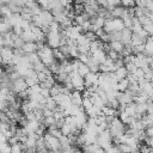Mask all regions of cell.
Segmentation results:
<instances>
[{
	"label": "cell",
	"instance_id": "obj_25",
	"mask_svg": "<svg viewBox=\"0 0 153 153\" xmlns=\"http://www.w3.org/2000/svg\"><path fill=\"white\" fill-rule=\"evenodd\" d=\"M49 1H50V0H36V2H37V4H38L43 10H47V8H48Z\"/></svg>",
	"mask_w": 153,
	"mask_h": 153
},
{
	"label": "cell",
	"instance_id": "obj_4",
	"mask_svg": "<svg viewBox=\"0 0 153 153\" xmlns=\"http://www.w3.org/2000/svg\"><path fill=\"white\" fill-rule=\"evenodd\" d=\"M69 76V81L71 84L73 85V88L76 90V91H80L82 92L85 90V84H84V78L81 75H79L76 72H71L68 74Z\"/></svg>",
	"mask_w": 153,
	"mask_h": 153
},
{
	"label": "cell",
	"instance_id": "obj_1",
	"mask_svg": "<svg viewBox=\"0 0 153 153\" xmlns=\"http://www.w3.org/2000/svg\"><path fill=\"white\" fill-rule=\"evenodd\" d=\"M36 53H37V55H38V57H39V60H41V62H42L45 67H48L51 62L55 61V59H54V56H53V49H51L50 47H48L45 43H44L43 47H42L41 49H38Z\"/></svg>",
	"mask_w": 153,
	"mask_h": 153
},
{
	"label": "cell",
	"instance_id": "obj_7",
	"mask_svg": "<svg viewBox=\"0 0 153 153\" xmlns=\"http://www.w3.org/2000/svg\"><path fill=\"white\" fill-rule=\"evenodd\" d=\"M38 16H39V18L42 20V27H44V26L48 27V25L54 20V17H53L51 12L48 11V10H42Z\"/></svg>",
	"mask_w": 153,
	"mask_h": 153
},
{
	"label": "cell",
	"instance_id": "obj_9",
	"mask_svg": "<svg viewBox=\"0 0 153 153\" xmlns=\"http://www.w3.org/2000/svg\"><path fill=\"white\" fill-rule=\"evenodd\" d=\"M91 56H92L93 60H94L97 63H99V65L104 63V61L106 60V53H105L103 49H98V50H96L94 53L91 54Z\"/></svg>",
	"mask_w": 153,
	"mask_h": 153
},
{
	"label": "cell",
	"instance_id": "obj_20",
	"mask_svg": "<svg viewBox=\"0 0 153 153\" xmlns=\"http://www.w3.org/2000/svg\"><path fill=\"white\" fill-rule=\"evenodd\" d=\"M22 151H24V149H23V145L20 142L11 145V153H20Z\"/></svg>",
	"mask_w": 153,
	"mask_h": 153
},
{
	"label": "cell",
	"instance_id": "obj_2",
	"mask_svg": "<svg viewBox=\"0 0 153 153\" xmlns=\"http://www.w3.org/2000/svg\"><path fill=\"white\" fill-rule=\"evenodd\" d=\"M123 22L121 18H109V19H105V23H104V31L106 33H111V32H116V31H121L123 29Z\"/></svg>",
	"mask_w": 153,
	"mask_h": 153
},
{
	"label": "cell",
	"instance_id": "obj_24",
	"mask_svg": "<svg viewBox=\"0 0 153 153\" xmlns=\"http://www.w3.org/2000/svg\"><path fill=\"white\" fill-rule=\"evenodd\" d=\"M88 57H90V54H79L76 59H78L80 62H82V63H87Z\"/></svg>",
	"mask_w": 153,
	"mask_h": 153
},
{
	"label": "cell",
	"instance_id": "obj_21",
	"mask_svg": "<svg viewBox=\"0 0 153 153\" xmlns=\"http://www.w3.org/2000/svg\"><path fill=\"white\" fill-rule=\"evenodd\" d=\"M120 5L129 8V7H134L135 6V0H120Z\"/></svg>",
	"mask_w": 153,
	"mask_h": 153
},
{
	"label": "cell",
	"instance_id": "obj_12",
	"mask_svg": "<svg viewBox=\"0 0 153 153\" xmlns=\"http://www.w3.org/2000/svg\"><path fill=\"white\" fill-rule=\"evenodd\" d=\"M109 44V48L111 49V50H114V51H116V53H121L122 50H123V48H124V44L121 42V41H111V42H109L108 43Z\"/></svg>",
	"mask_w": 153,
	"mask_h": 153
},
{
	"label": "cell",
	"instance_id": "obj_6",
	"mask_svg": "<svg viewBox=\"0 0 153 153\" xmlns=\"http://www.w3.org/2000/svg\"><path fill=\"white\" fill-rule=\"evenodd\" d=\"M84 84H85V87L87 86H98V73H94V72H88L85 76H84Z\"/></svg>",
	"mask_w": 153,
	"mask_h": 153
},
{
	"label": "cell",
	"instance_id": "obj_14",
	"mask_svg": "<svg viewBox=\"0 0 153 153\" xmlns=\"http://www.w3.org/2000/svg\"><path fill=\"white\" fill-rule=\"evenodd\" d=\"M20 37H22V39L24 42H35V35L32 33L31 30H24L22 32Z\"/></svg>",
	"mask_w": 153,
	"mask_h": 153
},
{
	"label": "cell",
	"instance_id": "obj_28",
	"mask_svg": "<svg viewBox=\"0 0 153 153\" xmlns=\"http://www.w3.org/2000/svg\"><path fill=\"white\" fill-rule=\"evenodd\" d=\"M2 72H4V71H2V68H1V65H0V75L2 74Z\"/></svg>",
	"mask_w": 153,
	"mask_h": 153
},
{
	"label": "cell",
	"instance_id": "obj_19",
	"mask_svg": "<svg viewBox=\"0 0 153 153\" xmlns=\"http://www.w3.org/2000/svg\"><path fill=\"white\" fill-rule=\"evenodd\" d=\"M92 102L90 100V98H82V102H81V108L84 109V111H87L92 108Z\"/></svg>",
	"mask_w": 153,
	"mask_h": 153
},
{
	"label": "cell",
	"instance_id": "obj_13",
	"mask_svg": "<svg viewBox=\"0 0 153 153\" xmlns=\"http://www.w3.org/2000/svg\"><path fill=\"white\" fill-rule=\"evenodd\" d=\"M114 74H115V76H116V79H117V80H121V79L127 78L128 72H127V69H126V67H124V66H121V67H118L117 69H115V71H114Z\"/></svg>",
	"mask_w": 153,
	"mask_h": 153
},
{
	"label": "cell",
	"instance_id": "obj_11",
	"mask_svg": "<svg viewBox=\"0 0 153 153\" xmlns=\"http://www.w3.org/2000/svg\"><path fill=\"white\" fill-rule=\"evenodd\" d=\"M24 54H31L37 51V44L36 42H24L23 47L20 48Z\"/></svg>",
	"mask_w": 153,
	"mask_h": 153
},
{
	"label": "cell",
	"instance_id": "obj_27",
	"mask_svg": "<svg viewBox=\"0 0 153 153\" xmlns=\"http://www.w3.org/2000/svg\"><path fill=\"white\" fill-rule=\"evenodd\" d=\"M4 47V38H2V35L0 33V48Z\"/></svg>",
	"mask_w": 153,
	"mask_h": 153
},
{
	"label": "cell",
	"instance_id": "obj_10",
	"mask_svg": "<svg viewBox=\"0 0 153 153\" xmlns=\"http://www.w3.org/2000/svg\"><path fill=\"white\" fill-rule=\"evenodd\" d=\"M130 41H131V31L127 27H123L121 30V42L124 45H128L130 44Z\"/></svg>",
	"mask_w": 153,
	"mask_h": 153
},
{
	"label": "cell",
	"instance_id": "obj_8",
	"mask_svg": "<svg viewBox=\"0 0 153 153\" xmlns=\"http://www.w3.org/2000/svg\"><path fill=\"white\" fill-rule=\"evenodd\" d=\"M69 99H71V104L80 106V105H81V102H82L81 92H80V91H76V90H73V91L69 93Z\"/></svg>",
	"mask_w": 153,
	"mask_h": 153
},
{
	"label": "cell",
	"instance_id": "obj_26",
	"mask_svg": "<svg viewBox=\"0 0 153 153\" xmlns=\"http://www.w3.org/2000/svg\"><path fill=\"white\" fill-rule=\"evenodd\" d=\"M72 1H73V0H59L60 5H61L62 7H67V6H69V5L72 4Z\"/></svg>",
	"mask_w": 153,
	"mask_h": 153
},
{
	"label": "cell",
	"instance_id": "obj_16",
	"mask_svg": "<svg viewBox=\"0 0 153 153\" xmlns=\"http://www.w3.org/2000/svg\"><path fill=\"white\" fill-rule=\"evenodd\" d=\"M44 106H45L47 109H49V110H53V111L57 108V105H56V103H55V100H54V98H53L51 96H49V97L45 98Z\"/></svg>",
	"mask_w": 153,
	"mask_h": 153
},
{
	"label": "cell",
	"instance_id": "obj_17",
	"mask_svg": "<svg viewBox=\"0 0 153 153\" xmlns=\"http://www.w3.org/2000/svg\"><path fill=\"white\" fill-rule=\"evenodd\" d=\"M88 72H90V69H88L87 65H86V63L80 62V63H79V66H78V68H76V73L84 78V76H85V75H86Z\"/></svg>",
	"mask_w": 153,
	"mask_h": 153
},
{
	"label": "cell",
	"instance_id": "obj_23",
	"mask_svg": "<svg viewBox=\"0 0 153 153\" xmlns=\"http://www.w3.org/2000/svg\"><path fill=\"white\" fill-rule=\"evenodd\" d=\"M25 2H26V0H10L8 4H13V5H16V6L23 8V7L25 6Z\"/></svg>",
	"mask_w": 153,
	"mask_h": 153
},
{
	"label": "cell",
	"instance_id": "obj_18",
	"mask_svg": "<svg viewBox=\"0 0 153 153\" xmlns=\"http://www.w3.org/2000/svg\"><path fill=\"white\" fill-rule=\"evenodd\" d=\"M117 114H118V120L123 123V124H128L129 123V121H130V116H128V114L127 112H124V111H117Z\"/></svg>",
	"mask_w": 153,
	"mask_h": 153
},
{
	"label": "cell",
	"instance_id": "obj_22",
	"mask_svg": "<svg viewBox=\"0 0 153 153\" xmlns=\"http://www.w3.org/2000/svg\"><path fill=\"white\" fill-rule=\"evenodd\" d=\"M124 67H126V69H127L128 73H134V72L136 71V68H137L133 62H127V63H124Z\"/></svg>",
	"mask_w": 153,
	"mask_h": 153
},
{
	"label": "cell",
	"instance_id": "obj_5",
	"mask_svg": "<svg viewBox=\"0 0 153 153\" xmlns=\"http://www.w3.org/2000/svg\"><path fill=\"white\" fill-rule=\"evenodd\" d=\"M27 88L26 84H25V80L23 76H19L18 79L11 81V85H10V91H12L13 93H19V92H23Z\"/></svg>",
	"mask_w": 153,
	"mask_h": 153
},
{
	"label": "cell",
	"instance_id": "obj_15",
	"mask_svg": "<svg viewBox=\"0 0 153 153\" xmlns=\"http://www.w3.org/2000/svg\"><path fill=\"white\" fill-rule=\"evenodd\" d=\"M128 85H129V81H128V79H127V78L121 79V80H118V81H117L116 90H117L118 92H124V91L128 88Z\"/></svg>",
	"mask_w": 153,
	"mask_h": 153
},
{
	"label": "cell",
	"instance_id": "obj_3",
	"mask_svg": "<svg viewBox=\"0 0 153 153\" xmlns=\"http://www.w3.org/2000/svg\"><path fill=\"white\" fill-rule=\"evenodd\" d=\"M61 32L60 31H48L45 35V44L50 47L51 49L59 48L60 47V38H61Z\"/></svg>",
	"mask_w": 153,
	"mask_h": 153
}]
</instances>
